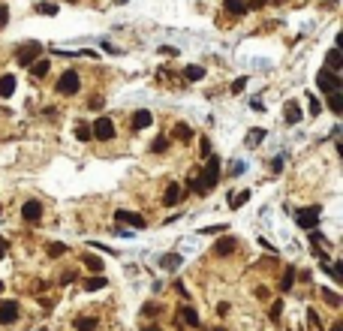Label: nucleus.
I'll return each instance as SVG.
<instances>
[{
    "label": "nucleus",
    "mask_w": 343,
    "mask_h": 331,
    "mask_svg": "<svg viewBox=\"0 0 343 331\" xmlns=\"http://www.w3.org/2000/svg\"><path fill=\"white\" fill-rule=\"evenodd\" d=\"M217 181H220V157H208V163H205V172L199 175L202 196H205V193H211V190L217 187Z\"/></svg>",
    "instance_id": "1"
},
{
    "label": "nucleus",
    "mask_w": 343,
    "mask_h": 331,
    "mask_svg": "<svg viewBox=\"0 0 343 331\" xmlns=\"http://www.w3.org/2000/svg\"><path fill=\"white\" fill-rule=\"evenodd\" d=\"M78 87H81V78H78V72L75 69H66V72H60V78H57V93H63V96H72V93H78Z\"/></svg>",
    "instance_id": "2"
},
{
    "label": "nucleus",
    "mask_w": 343,
    "mask_h": 331,
    "mask_svg": "<svg viewBox=\"0 0 343 331\" xmlns=\"http://www.w3.org/2000/svg\"><path fill=\"white\" fill-rule=\"evenodd\" d=\"M39 54H42V45H39V42H24L15 57H18V66H27V69H30V63L39 60Z\"/></svg>",
    "instance_id": "3"
},
{
    "label": "nucleus",
    "mask_w": 343,
    "mask_h": 331,
    "mask_svg": "<svg viewBox=\"0 0 343 331\" xmlns=\"http://www.w3.org/2000/svg\"><path fill=\"white\" fill-rule=\"evenodd\" d=\"M90 136L93 139H102V142H108V139H115V124H111V118H96L93 124H90Z\"/></svg>",
    "instance_id": "4"
},
{
    "label": "nucleus",
    "mask_w": 343,
    "mask_h": 331,
    "mask_svg": "<svg viewBox=\"0 0 343 331\" xmlns=\"http://www.w3.org/2000/svg\"><path fill=\"white\" fill-rule=\"evenodd\" d=\"M316 84H319V90H325V93H337L343 81H340V75H337V72L319 69V72H316Z\"/></svg>",
    "instance_id": "5"
},
{
    "label": "nucleus",
    "mask_w": 343,
    "mask_h": 331,
    "mask_svg": "<svg viewBox=\"0 0 343 331\" xmlns=\"http://www.w3.org/2000/svg\"><path fill=\"white\" fill-rule=\"evenodd\" d=\"M115 220L121 223V226H130V229H145L148 226V220L142 217V214H136V211H115Z\"/></svg>",
    "instance_id": "6"
},
{
    "label": "nucleus",
    "mask_w": 343,
    "mask_h": 331,
    "mask_svg": "<svg viewBox=\"0 0 343 331\" xmlns=\"http://www.w3.org/2000/svg\"><path fill=\"white\" fill-rule=\"evenodd\" d=\"M319 214H322V208H304V211H298L295 214V223L301 226V229H316L319 226Z\"/></svg>",
    "instance_id": "7"
},
{
    "label": "nucleus",
    "mask_w": 343,
    "mask_h": 331,
    "mask_svg": "<svg viewBox=\"0 0 343 331\" xmlns=\"http://www.w3.org/2000/svg\"><path fill=\"white\" fill-rule=\"evenodd\" d=\"M21 217H24V220H30V223H39V220H42V202L27 199V202L21 205Z\"/></svg>",
    "instance_id": "8"
},
{
    "label": "nucleus",
    "mask_w": 343,
    "mask_h": 331,
    "mask_svg": "<svg viewBox=\"0 0 343 331\" xmlns=\"http://www.w3.org/2000/svg\"><path fill=\"white\" fill-rule=\"evenodd\" d=\"M18 319V304L15 301H3L0 304V325H12Z\"/></svg>",
    "instance_id": "9"
},
{
    "label": "nucleus",
    "mask_w": 343,
    "mask_h": 331,
    "mask_svg": "<svg viewBox=\"0 0 343 331\" xmlns=\"http://www.w3.org/2000/svg\"><path fill=\"white\" fill-rule=\"evenodd\" d=\"M283 118H286V124H298V121L304 118V112H301V105H298L295 99H286V105H283Z\"/></svg>",
    "instance_id": "10"
},
{
    "label": "nucleus",
    "mask_w": 343,
    "mask_h": 331,
    "mask_svg": "<svg viewBox=\"0 0 343 331\" xmlns=\"http://www.w3.org/2000/svg\"><path fill=\"white\" fill-rule=\"evenodd\" d=\"M151 124H154V115H151L148 108H139V112L133 115V130H136V133H142V130H148Z\"/></svg>",
    "instance_id": "11"
},
{
    "label": "nucleus",
    "mask_w": 343,
    "mask_h": 331,
    "mask_svg": "<svg viewBox=\"0 0 343 331\" xmlns=\"http://www.w3.org/2000/svg\"><path fill=\"white\" fill-rule=\"evenodd\" d=\"M235 247H238V241H235L232 235H226V238H220V241H217L214 253H217V256H229V253H235Z\"/></svg>",
    "instance_id": "12"
},
{
    "label": "nucleus",
    "mask_w": 343,
    "mask_h": 331,
    "mask_svg": "<svg viewBox=\"0 0 343 331\" xmlns=\"http://www.w3.org/2000/svg\"><path fill=\"white\" fill-rule=\"evenodd\" d=\"M181 262H184V256H181V253H166V256L160 259V265H163L166 271H178V268H181Z\"/></svg>",
    "instance_id": "13"
},
{
    "label": "nucleus",
    "mask_w": 343,
    "mask_h": 331,
    "mask_svg": "<svg viewBox=\"0 0 343 331\" xmlns=\"http://www.w3.org/2000/svg\"><path fill=\"white\" fill-rule=\"evenodd\" d=\"M181 196H184V190H181V184H169V190H166V196H163V202H166V205H178V202H181Z\"/></svg>",
    "instance_id": "14"
},
{
    "label": "nucleus",
    "mask_w": 343,
    "mask_h": 331,
    "mask_svg": "<svg viewBox=\"0 0 343 331\" xmlns=\"http://www.w3.org/2000/svg\"><path fill=\"white\" fill-rule=\"evenodd\" d=\"M247 202H250V190H238V193L229 196V208H232V211H238V208L247 205Z\"/></svg>",
    "instance_id": "15"
},
{
    "label": "nucleus",
    "mask_w": 343,
    "mask_h": 331,
    "mask_svg": "<svg viewBox=\"0 0 343 331\" xmlns=\"http://www.w3.org/2000/svg\"><path fill=\"white\" fill-rule=\"evenodd\" d=\"M340 63H343L340 51H337V48H331V51L325 54V69H328V72H337V69H340Z\"/></svg>",
    "instance_id": "16"
},
{
    "label": "nucleus",
    "mask_w": 343,
    "mask_h": 331,
    "mask_svg": "<svg viewBox=\"0 0 343 331\" xmlns=\"http://www.w3.org/2000/svg\"><path fill=\"white\" fill-rule=\"evenodd\" d=\"M105 283H108L105 274H93V277L84 280V289H87V292H96V289H105Z\"/></svg>",
    "instance_id": "17"
},
{
    "label": "nucleus",
    "mask_w": 343,
    "mask_h": 331,
    "mask_svg": "<svg viewBox=\"0 0 343 331\" xmlns=\"http://www.w3.org/2000/svg\"><path fill=\"white\" fill-rule=\"evenodd\" d=\"M48 66H51V63H48V57H39V60H33V63H30V72H33L36 78H42V75H48Z\"/></svg>",
    "instance_id": "18"
},
{
    "label": "nucleus",
    "mask_w": 343,
    "mask_h": 331,
    "mask_svg": "<svg viewBox=\"0 0 343 331\" xmlns=\"http://www.w3.org/2000/svg\"><path fill=\"white\" fill-rule=\"evenodd\" d=\"M15 93V75H0V96H12Z\"/></svg>",
    "instance_id": "19"
},
{
    "label": "nucleus",
    "mask_w": 343,
    "mask_h": 331,
    "mask_svg": "<svg viewBox=\"0 0 343 331\" xmlns=\"http://www.w3.org/2000/svg\"><path fill=\"white\" fill-rule=\"evenodd\" d=\"M96 316H78L75 319V331H96Z\"/></svg>",
    "instance_id": "20"
},
{
    "label": "nucleus",
    "mask_w": 343,
    "mask_h": 331,
    "mask_svg": "<svg viewBox=\"0 0 343 331\" xmlns=\"http://www.w3.org/2000/svg\"><path fill=\"white\" fill-rule=\"evenodd\" d=\"M172 136H175L178 142H190V139H193V130H190L187 124H175V130H172Z\"/></svg>",
    "instance_id": "21"
},
{
    "label": "nucleus",
    "mask_w": 343,
    "mask_h": 331,
    "mask_svg": "<svg viewBox=\"0 0 343 331\" xmlns=\"http://www.w3.org/2000/svg\"><path fill=\"white\" fill-rule=\"evenodd\" d=\"M84 268L93 271V274H102V259L93 256V253H87V256H84Z\"/></svg>",
    "instance_id": "22"
},
{
    "label": "nucleus",
    "mask_w": 343,
    "mask_h": 331,
    "mask_svg": "<svg viewBox=\"0 0 343 331\" xmlns=\"http://www.w3.org/2000/svg\"><path fill=\"white\" fill-rule=\"evenodd\" d=\"M181 319L190 325V328H199V313L193 307H181Z\"/></svg>",
    "instance_id": "23"
},
{
    "label": "nucleus",
    "mask_w": 343,
    "mask_h": 331,
    "mask_svg": "<svg viewBox=\"0 0 343 331\" xmlns=\"http://www.w3.org/2000/svg\"><path fill=\"white\" fill-rule=\"evenodd\" d=\"M223 6H226L232 15H244V12H247V0H223Z\"/></svg>",
    "instance_id": "24"
},
{
    "label": "nucleus",
    "mask_w": 343,
    "mask_h": 331,
    "mask_svg": "<svg viewBox=\"0 0 343 331\" xmlns=\"http://www.w3.org/2000/svg\"><path fill=\"white\" fill-rule=\"evenodd\" d=\"M184 78H187V81H199V78H205V66H187V69H184Z\"/></svg>",
    "instance_id": "25"
},
{
    "label": "nucleus",
    "mask_w": 343,
    "mask_h": 331,
    "mask_svg": "<svg viewBox=\"0 0 343 331\" xmlns=\"http://www.w3.org/2000/svg\"><path fill=\"white\" fill-rule=\"evenodd\" d=\"M262 139H265V130H262V127H253V130L247 133V145H250V148H256Z\"/></svg>",
    "instance_id": "26"
},
{
    "label": "nucleus",
    "mask_w": 343,
    "mask_h": 331,
    "mask_svg": "<svg viewBox=\"0 0 343 331\" xmlns=\"http://www.w3.org/2000/svg\"><path fill=\"white\" fill-rule=\"evenodd\" d=\"M319 295H322V301H325V304L340 307V295H337V292H331V289H325V286H322V289H319Z\"/></svg>",
    "instance_id": "27"
},
{
    "label": "nucleus",
    "mask_w": 343,
    "mask_h": 331,
    "mask_svg": "<svg viewBox=\"0 0 343 331\" xmlns=\"http://www.w3.org/2000/svg\"><path fill=\"white\" fill-rule=\"evenodd\" d=\"M328 108H331L334 115H340V112H343V96H340V90H337V93H328Z\"/></svg>",
    "instance_id": "28"
},
{
    "label": "nucleus",
    "mask_w": 343,
    "mask_h": 331,
    "mask_svg": "<svg viewBox=\"0 0 343 331\" xmlns=\"http://www.w3.org/2000/svg\"><path fill=\"white\" fill-rule=\"evenodd\" d=\"M292 280H295V268L289 265V268L283 271V280H280V289H283V292H289V289H292Z\"/></svg>",
    "instance_id": "29"
},
{
    "label": "nucleus",
    "mask_w": 343,
    "mask_h": 331,
    "mask_svg": "<svg viewBox=\"0 0 343 331\" xmlns=\"http://www.w3.org/2000/svg\"><path fill=\"white\" fill-rule=\"evenodd\" d=\"M75 139L78 142H90L93 136H90V127L87 124H75Z\"/></svg>",
    "instance_id": "30"
},
{
    "label": "nucleus",
    "mask_w": 343,
    "mask_h": 331,
    "mask_svg": "<svg viewBox=\"0 0 343 331\" xmlns=\"http://www.w3.org/2000/svg\"><path fill=\"white\" fill-rule=\"evenodd\" d=\"M307 325H310V328H313V331H322V322H319V313H316L313 307L307 310Z\"/></svg>",
    "instance_id": "31"
},
{
    "label": "nucleus",
    "mask_w": 343,
    "mask_h": 331,
    "mask_svg": "<svg viewBox=\"0 0 343 331\" xmlns=\"http://www.w3.org/2000/svg\"><path fill=\"white\" fill-rule=\"evenodd\" d=\"M39 15H57V3H36Z\"/></svg>",
    "instance_id": "32"
},
{
    "label": "nucleus",
    "mask_w": 343,
    "mask_h": 331,
    "mask_svg": "<svg viewBox=\"0 0 343 331\" xmlns=\"http://www.w3.org/2000/svg\"><path fill=\"white\" fill-rule=\"evenodd\" d=\"M307 108H310V115H319V112H322V102H319L313 93H307Z\"/></svg>",
    "instance_id": "33"
},
{
    "label": "nucleus",
    "mask_w": 343,
    "mask_h": 331,
    "mask_svg": "<svg viewBox=\"0 0 343 331\" xmlns=\"http://www.w3.org/2000/svg\"><path fill=\"white\" fill-rule=\"evenodd\" d=\"M166 148H169V139H166V136H160V139L151 145V151H154V154H166Z\"/></svg>",
    "instance_id": "34"
},
{
    "label": "nucleus",
    "mask_w": 343,
    "mask_h": 331,
    "mask_svg": "<svg viewBox=\"0 0 343 331\" xmlns=\"http://www.w3.org/2000/svg\"><path fill=\"white\" fill-rule=\"evenodd\" d=\"M328 274H331L334 283H340V280H343V262H334V265L328 268Z\"/></svg>",
    "instance_id": "35"
},
{
    "label": "nucleus",
    "mask_w": 343,
    "mask_h": 331,
    "mask_svg": "<svg viewBox=\"0 0 343 331\" xmlns=\"http://www.w3.org/2000/svg\"><path fill=\"white\" fill-rule=\"evenodd\" d=\"M45 250H48V256H63V253H66V244H54V241H51Z\"/></svg>",
    "instance_id": "36"
},
{
    "label": "nucleus",
    "mask_w": 343,
    "mask_h": 331,
    "mask_svg": "<svg viewBox=\"0 0 343 331\" xmlns=\"http://www.w3.org/2000/svg\"><path fill=\"white\" fill-rule=\"evenodd\" d=\"M244 87H247V75H241V78H235V81H232V93H241Z\"/></svg>",
    "instance_id": "37"
},
{
    "label": "nucleus",
    "mask_w": 343,
    "mask_h": 331,
    "mask_svg": "<svg viewBox=\"0 0 343 331\" xmlns=\"http://www.w3.org/2000/svg\"><path fill=\"white\" fill-rule=\"evenodd\" d=\"M268 313H271V319H280V313H283V301H274Z\"/></svg>",
    "instance_id": "38"
},
{
    "label": "nucleus",
    "mask_w": 343,
    "mask_h": 331,
    "mask_svg": "<svg viewBox=\"0 0 343 331\" xmlns=\"http://www.w3.org/2000/svg\"><path fill=\"white\" fill-rule=\"evenodd\" d=\"M280 169H283V157H274L271 160V175H280Z\"/></svg>",
    "instance_id": "39"
},
{
    "label": "nucleus",
    "mask_w": 343,
    "mask_h": 331,
    "mask_svg": "<svg viewBox=\"0 0 343 331\" xmlns=\"http://www.w3.org/2000/svg\"><path fill=\"white\" fill-rule=\"evenodd\" d=\"M214 232H223V226H208V229H199V235H214Z\"/></svg>",
    "instance_id": "40"
},
{
    "label": "nucleus",
    "mask_w": 343,
    "mask_h": 331,
    "mask_svg": "<svg viewBox=\"0 0 343 331\" xmlns=\"http://www.w3.org/2000/svg\"><path fill=\"white\" fill-rule=\"evenodd\" d=\"M202 154H205V157H211V142H208L205 136H202Z\"/></svg>",
    "instance_id": "41"
},
{
    "label": "nucleus",
    "mask_w": 343,
    "mask_h": 331,
    "mask_svg": "<svg viewBox=\"0 0 343 331\" xmlns=\"http://www.w3.org/2000/svg\"><path fill=\"white\" fill-rule=\"evenodd\" d=\"M6 21H9V9L0 3V24H6Z\"/></svg>",
    "instance_id": "42"
},
{
    "label": "nucleus",
    "mask_w": 343,
    "mask_h": 331,
    "mask_svg": "<svg viewBox=\"0 0 343 331\" xmlns=\"http://www.w3.org/2000/svg\"><path fill=\"white\" fill-rule=\"evenodd\" d=\"M90 247H93V250H102V253H115V250H111V247H105V244H96V241H93V244H90Z\"/></svg>",
    "instance_id": "43"
},
{
    "label": "nucleus",
    "mask_w": 343,
    "mask_h": 331,
    "mask_svg": "<svg viewBox=\"0 0 343 331\" xmlns=\"http://www.w3.org/2000/svg\"><path fill=\"white\" fill-rule=\"evenodd\" d=\"M217 313H220V316H226V313H229V304H226V301H223V304H217Z\"/></svg>",
    "instance_id": "44"
},
{
    "label": "nucleus",
    "mask_w": 343,
    "mask_h": 331,
    "mask_svg": "<svg viewBox=\"0 0 343 331\" xmlns=\"http://www.w3.org/2000/svg\"><path fill=\"white\" fill-rule=\"evenodd\" d=\"M3 256H6V238L0 235V262H3Z\"/></svg>",
    "instance_id": "45"
},
{
    "label": "nucleus",
    "mask_w": 343,
    "mask_h": 331,
    "mask_svg": "<svg viewBox=\"0 0 343 331\" xmlns=\"http://www.w3.org/2000/svg\"><path fill=\"white\" fill-rule=\"evenodd\" d=\"M331 331H343V325H340V322H337V325H331Z\"/></svg>",
    "instance_id": "46"
},
{
    "label": "nucleus",
    "mask_w": 343,
    "mask_h": 331,
    "mask_svg": "<svg viewBox=\"0 0 343 331\" xmlns=\"http://www.w3.org/2000/svg\"><path fill=\"white\" fill-rule=\"evenodd\" d=\"M145 331H163V328H157V325H151V328H145Z\"/></svg>",
    "instance_id": "47"
},
{
    "label": "nucleus",
    "mask_w": 343,
    "mask_h": 331,
    "mask_svg": "<svg viewBox=\"0 0 343 331\" xmlns=\"http://www.w3.org/2000/svg\"><path fill=\"white\" fill-rule=\"evenodd\" d=\"M0 292H3V280H0Z\"/></svg>",
    "instance_id": "48"
},
{
    "label": "nucleus",
    "mask_w": 343,
    "mask_h": 331,
    "mask_svg": "<svg viewBox=\"0 0 343 331\" xmlns=\"http://www.w3.org/2000/svg\"><path fill=\"white\" fill-rule=\"evenodd\" d=\"M69 3H78V0H69Z\"/></svg>",
    "instance_id": "49"
},
{
    "label": "nucleus",
    "mask_w": 343,
    "mask_h": 331,
    "mask_svg": "<svg viewBox=\"0 0 343 331\" xmlns=\"http://www.w3.org/2000/svg\"><path fill=\"white\" fill-rule=\"evenodd\" d=\"M214 331H223V328H214Z\"/></svg>",
    "instance_id": "50"
},
{
    "label": "nucleus",
    "mask_w": 343,
    "mask_h": 331,
    "mask_svg": "<svg viewBox=\"0 0 343 331\" xmlns=\"http://www.w3.org/2000/svg\"><path fill=\"white\" fill-rule=\"evenodd\" d=\"M121 3H127V0H121Z\"/></svg>",
    "instance_id": "51"
}]
</instances>
